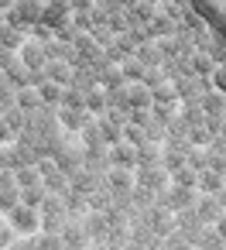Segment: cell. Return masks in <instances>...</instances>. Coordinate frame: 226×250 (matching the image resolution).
Wrapping results in <instances>:
<instances>
[{
  "label": "cell",
  "mask_w": 226,
  "mask_h": 250,
  "mask_svg": "<svg viewBox=\"0 0 226 250\" xmlns=\"http://www.w3.org/2000/svg\"><path fill=\"white\" fill-rule=\"evenodd\" d=\"M7 223L14 226L18 236H35V233H41V209L21 202L14 212H7Z\"/></svg>",
  "instance_id": "cell-1"
},
{
  "label": "cell",
  "mask_w": 226,
  "mask_h": 250,
  "mask_svg": "<svg viewBox=\"0 0 226 250\" xmlns=\"http://www.w3.org/2000/svg\"><path fill=\"white\" fill-rule=\"evenodd\" d=\"M137 185L151 192H164L171 188V171L164 165H137Z\"/></svg>",
  "instance_id": "cell-2"
},
{
  "label": "cell",
  "mask_w": 226,
  "mask_h": 250,
  "mask_svg": "<svg viewBox=\"0 0 226 250\" xmlns=\"http://www.w3.org/2000/svg\"><path fill=\"white\" fill-rule=\"evenodd\" d=\"M18 59H21V65L24 69H31V72H41L45 65H48V52H45V45L35 38V42H24V48L18 52Z\"/></svg>",
  "instance_id": "cell-3"
},
{
  "label": "cell",
  "mask_w": 226,
  "mask_h": 250,
  "mask_svg": "<svg viewBox=\"0 0 226 250\" xmlns=\"http://www.w3.org/2000/svg\"><path fill=\"white\" fill-rule=\"evenodd\" d=\"M110 216L106 212H86L82 216V229H86V236L93 240V243H106V236H110Z\"/></svg>",
  "instance_id": "cell-4"
},
{
  "label": "cell",
  "mask_w": 226,
  "mask_h": 250,
  "mask_svg": "<svg viewBox=\"0 0 226 250\" xmlns=\"http://www.w3.org/2000/svg\"><path fill=\"white\" fill-rule=\"evenodd\" d=\"M106 188L110 192H134L137 188V168H110L106 171Z\"/></svg>",
  "instance_id": "cell-5"
},
{
  "label": "cell",
  "mask_w": 226,
  "mask_h": 250,
  "mask_svg": "<svg viewBox=\"0 0 226 250\" xmlns=\"http://www.w3.org/2000/svg\"><path fill=\"white\" fill-rule=\"evenodd\" d=\"M89 120H93L89 110H69V106H59V124H62L65 134H79Z\"/></svg>",
  "instance_id": "cell-6"
},
{
  "label": "cell",
  "mask_w": 226,
  "mask_h": 250,
  "mask_svg": "<svg viewBox=\"0 0 226 250\" xmlns=\"http://www.w3.org/2000/svg\"><path fill=\"white\" fill-rule=\"evenodd\" d=\"M223 206H219V199L216 195H199V202H195V216L205 223V226H216L219 219H223Z\"/></svg>",
  "instance_id": "cell-7"
},
{
  "label": "cell",
  "mask_w": 226,
  "mask_h": 250,
  "mask_svg": "<svg viewBox=\"0 0 226 250\" xmlns=\"http://www.w3.org/2000/svg\"><path fill=\"white\" fill-rule=\"evenodd\" d=\"M110 165H113V168H137V165H141L137 147H134V144H127V141L113 144V147H110Z\"/></svg>",
  "instance_id": "cell-8"
},
{
  "label": "cell",
  "mask_w": 226,
  "mask_h": 250,
  "mask_svg": "<svg viewBox=\"0 0 226 250\" xmlns=\"http://www.w3.org/2000/svg\"><path fill=\"white\" fill-rule=\"evenodd\" d=\"M195 188H199L202 195H216V192H223V188H226V175H223L219 168H205V171H199Z\"/></svg>",
  "instance_id": "cell-9"
},
{
  "label": "cell",
  "mask_w": 226,
  "mask_h": 250,
  "mask_svg": "<svg viewBox=\"0 0 226 250\" xmlns=\"http://www.w3.org/2000/svg\"><path fill=\"white\" fill-rule=\"evenodd\" d=\"M127 96H130V110H151L154 106V93L144 83H127Z\"/></svg>",
  "instance_id": "cell-10"
},
{
  "label": "cell",
  "mask_w": 226,
  "mask_h": 250,
  "mask_svg": "<svg viewBox=\"0 0 226 250\" xmlns=\"http://www.w3.org/2000/svg\"><path fill=\"white\" fill-rule=\"evenodd\" d=\"M192 243H195V250H226V240L219 236L216 226H202V233H199Z\"/></svg>",
  "instance_id": "cell-11"
},
{
  "label": "cell",
  "mask_w": 226,
  "mask_h": 250,
  "mask_svg": "<svg viewBox=\"0 0 226 250\" xmlns=\"http://www.w3.org/2000/svg\"><path fill=\"white\" fill-rule=\"evenodd\" d=\"M45 76H48L52 83H59V86H72L76 69H72L69 62H48V65H45Z\"/></svg>",
  "instance_id": "cell-12"
},
{
  "label": "cell",
  "mask_w": 226,
  "mask_h": 250,
  "mask_svg": "<svg viewBox=\"0 0 226 250\" xmlns=\"http://www.w3.org/2000/svg\"><path fill=\"white\" fill-rule=\"evenodd\" d=\"M38 93H41V103L45 106H62V93H65V86H59V83H52V79H45L41 86H35Z\"/></svg>",
  "instance_id": "cell-13"
},
{
  "label": "cell",
  "mask_w": 226,
  "mask_h": 250,
  "mask_svg": "<svg viewBox=\"0 0 226 250\" xmlns=\"http://www.w3.org/2000/svg\"><path fill=\"white\" fill-rule=\"evenodd\" d=\"M18 106H21L24 113H35V110H41L45 103H41V93H38L35 86H24V89H18Z\"/></svg>",
  "instance_id": "cell-14"
},
{
  "label": "cell",
  "mask_w": 226,
  "mask_h": 250,
  "mask_svg": "<svg viewBox=\"0 0 226 250\" xmlns=\"http://www.w3.org/2000/svg\"><path fill=\"white\" fill-rule=\"evenodd\" d=\"M14 171H18V185H21V188L45 185V178H41V168H38V165H21V168H14Z\"/></svg>",
  "instance_id": "cell-15"
},
{
  "label": "cell",
  "mask_w": 226,
  "mask_h": 250,
  "mask_svg": "<svg viewBox=\"0 0 226 250\" xmlns=\"http://www.w3.org/2000/svg\"><path fill=\"white\" fill-rule=\"evenodd\" d=\"M202 110H205V117H219V120H223V117H226V96L216 93V89L205 93V96H202Z\"/></svg>",
  "instance_id": "cell-16"
},
{
  "label": "cell",
  "mask_w": 226,
  "mask_h": 250,
  "mask_svg": "<svg viewBox=\"0 0 226 250\" xmlns=\"http://www.w3.org/2000/svg\"><path fill=\"white\" fill-rule=\"evenodd\" d=\"M24 31L21 28H11V24H4V28H0V45H4V48H11V52H21L24 48Z\"/></svg>",
  "instance_id": "cell-17"
},
{
  "label": "cell",
  "mask_w": 226,
  "mask_h": 250,
  "mask_svg": "<svg viewBox=\"0 0 226 250\" xmlns=\"http://www.w3.org/2000/svg\"><path fill=\"white\" fill-rule=\"evenodd\" d=\"M79 141H82V147H103V134H100V120H96V117L79 130ZM106 147H110V144H106Z\"/></svg>",
  "instance_id": "cell-18"
},
{
  "label": "cell",
  "mask_w": 226,
  "mask_h": 250,
  "mask_svg": "<svg viewBox=\"0 0 226 250\" xmlns=\"http://www.w3.org/2000/svg\"><path fill=\"white\" fill-rule=\"evenodd\" d=\"M134 59H137L144 69H151V65L158 69V65L164 62V59H161V52H158V45H151V42H147V45H141V48L134 52Z\"/></svg>",
  "instance_id": "cell-19"
},
{
  "label": "cell",
  "mask_w": 226,
  "mask_h": 250,
  "mask_svg": "<svg viewBox=\"0 0 226 250\" xmlns=\"http://www.w3.org/2000/svg\"><path fill=\"white\" fill-rule=\"evenodd\" d=\"M151 93H154V103H161V106H175V103H182L175 83H164V86H158V89H151Z\"/></svg>",
  "instance_id": "cell-20"
},
{
  "label": "cell",
  "mask_w": 226,
  "mask_h": 250,
  "mask_svg": "<svg viewBox=\"0 0 226 250\" xmlns=\"http://www.w3.org/2000/svg\"><path fill=\"white\" fill-rule=\"evenodd\" d=\"M86 110H89L93 117H96V113L103 117V113L110 110V103H106V89H89V93H86Z\"/></svg>",
  "instance_id": "cell-21"
},
{
  "label": "cell",
  "mask_w": 226,
  "mask_h": 250,
  "mask_svg": "<svg viewBox=\"0 0 226 250\" xmlns=\"http://www.w3.org/2000/svg\"><path fill=\"white\" fill-rule=\"evenodd\" d=\"M168 171H171V185H195V182H199V171L188 168L185 161L175 165V168H168Z\"/></svg>",
  "instance_id": "cell-22"
},
{
  "label": "cell",
  "mask_w": 226,
  "mask_h": 250,
  "mask_svg": "<svg viewBox=\"0 0 226 250\" xmlns=\"http://www.w3.org/2000/svg\"><path fill=\"white\" fill-rule=\"evenodd\" d=\"M137 158H141V165H161V147H158V141H144L141 147H137Z\"/></svg>",
  "instance_id": "cell-23"
},
{
  "label": "cell",
  "mask_w": 226,
  "mask_h": 250,
  "mask_svg": "<svg viewBox=\"0 0 226 250\" xmlns=\"http://www.w3.org/2000/svg\"><path fill=\"white\" fill-rule=\"evenodd\" d=\"M35 250H69L62 233H38L35 236Z\"/></svg>",
  "instance_id": "cell-24"
},
{
  "label": "cell",
  "mask_w": 226,
  "mask_h": 250,
  "mask_svg": "<svg viewBox=\"0 0 226 250\" xmlns=\"http://www.w3.org/2000/svg\"><path fill=\"white\" fill-rule=\"evenodd\" d=\"M100 86H106V89H120V86H127L123 69H120V65H110V69L100 76Z\"/></svg>",
  "instance_id": "cell-25"
},
{
  "label": "cell",
  "mask_w": 226,
  "mask_h": 250,
  "mask_svg": "<svg viewBox=\"0 0 226 250\" xmlns=\"http://www.w3.org/2000/svg\"><path fill=\"white\" fill-rule=\"evenodd\" d=\"M62 106H69V110H86V93H82L79 86H65V93H62Z\"/></svg>",
  "instance_id": "cell-26"
},
{
  "label": "cell",
  "mask_w": 226,
  "mask_h": 250,
  "mask_svg": "<svg viewBox=\"0 0 226 250\" xmlns=\"http://www.w3.org/2000/svg\"><path fill=\"white\" fill-rule=\"evenodd\" d=\"M48 199V188L45 185H35V188H21V202L24 206H35V209H41V202Z\"/></svg>",
  "instance_id": "cell-27"
},
{
  "label": "cell",
  "mask_w": 226,
  "mask_h": 250,
  "mask_svg": "<svg viewBox=\"0 0 226 250\" xmlns=\"http://www.w3.org/2000/svg\"><path fill=\"white\" fill-rule=\"evenodd\" d=\"M120 69H123V76H127V79H134V83H141V79H144V72H147L134 55H127V59L120 62Z\"/></svg>",
  "instance_id": "cell-28"
},
{
  "label": "cell",
  "mask_w": 226,
  "mask_h": 250,
  "mask_svg": "<svg viewBox=\"0 0 226 250\" xmlns=\"http://www.w3.org/2000/svg\"><path fill=\"white\" fill-rule=\"evenodd\" d=\"M192 72H195V76H212V72H216V65L209 62V55H205V52H195V55H192Z\"/></svg>",
  "instance_id": "cell-29"
},
{
  "label": "cell",
  "mask_w": 226,
  "mask_h": 250,
  "mask_svg": "<svg viewBox=\"0 0 226 250\" xmlns=\"http://www.w3.org/2000/svg\"><path fill=\"white\" fill-rule=\"evenodd\" d=\"M14 240H18L14 226L7 223V216H0V250H11V247H14Z\"/></svg>",
  "instance_id": "cell-30"
},
{
  "label": "cell",
  "mask_w": 226,
  "mask_h": 250,
  "mask_svg": "<svg viewBox=\"0 0 226 250\" xmlns=\"http://www.w3.org/2000/svg\"><path fill=\"white\" fill-rule=\"evenodd\" d=\"M123 141H127V144H134V147H141V144L147 141V130H144V127H137V124H127V127H123Z\"/></svg>",
  "instance_id": "cell-31"
},
{
  "label": "cell",
  "mask_w": 226,
  "mask_h": 250,
  "mask_svg": "<svg viewBox=\"0 0 226 250\" xmlns=\"http://www.w3.org/2000/svg\"><path fill=\"white\" fill-rule=\"evenodd\" d=\"M151 113H154V124H161V127H171V120H175V106H161V103H154Z\"/></svg>",
  "instance_id": "cell-32"
},
{
  "label": "cell",
  "mask_w": 226,
  "mask_h": 250,
  "mask_svg": "<svg viewBox=\"0 0 226 250\" xmlns=\"http://www.w3.org/2000/svg\"><path fill=\"white\" fill-rule=\"evenodd\" d=\"M21 206V188H14V192H0V212H14Z\"/></svg>",
  "instance_id": "cell-33"
},
{
  "label": "cell",
  "mask_w": 226,
  "mask_h": 250,
  "mask_svg": "<svg viewBox=\"0 0 226 250\" xmlns=\"http://www.w3.org/2000/svg\"><path fill=\"white\" fill-rule=\"evenodd\" d=\"M188 141H192V144H199V147H209V144H212L216 137H212V134H209L205 127H192V134H188Z\"/></svg>",
  "instance_id": "cell-34"
},
{
  "label": "cell",
  "mask_w": 226,
  "mask_h": 250,
  "mask_svg": "<svg viewBox=\"0 0 226 250\" xmlns=\"http://www.w3.org/2000/svg\"><path fill=\"white\" fill-rule=\"evenodd\" d=\"M185 165L195 168V171H205V168H209V154H205V151H192V154L185 158Z\"/></svg>",
  "instance_id": "cell-35"
},
{
  "label": "cell",
  "mask_w": 226,
  "mask_h": 250,
  "mask_svg": "<svg viewBox=\"0 0 226 250\" xmlns=\"http://www.w3.org/2000/svg\"><path fill=\"white\" fill-rule=\"evenodd\" d=\"M14 188H21V185H18V171H14V168L0 171V192H14Z\"/></svg>",
  "instance_id": "cell-36"
},
{
  "label": "cell",
  "mask_w": 226,
  "mask_h": 250,
  "mask_svg": "<svg viewBox=\"0 0 226 250\" xmlns=\"http://www.w3.org/2000/svg\"><path fill=\"white\" fill-rule=\"evenodd\" d=\"M7 168H14V151H11V144H0V171H7Z\"/></svg>",
  "instance_id": "cell-37"
},
{
  "label": "cell",
  "mask_w": 226,
  "mask_h": 250,
  "mask_svg": "<svg viewBox=\"0 0 226 250\" xmlns=\"http://www.w3.org/2000/svg\"><path fill=\"white\" fill-rule=\"evenodd\" d=\"M0 144H14V130H11V124L0 117Z\"/></svg>",
  "instance_id": "cell-38"
},
{
  "label": "cell",
  "mask_w": 226,
  "mask_h": 250,
  "mask_svg": "<svg viewBox=\"0 0 226 250\" xmlns=\"http://www.w3.org/2000/svg\"><path fill=\"white\" fill-rule=\"evenodd\" d=\"M11 250H35V236H18Z\"/></svg>",
  "instance_id": "cell-39"
},
{
  "label": "cell",
  "mask_w": 226,
  "mask_h": 250,
  "mask_svg": "<svg viewBox=\"0 0 226 250\" xmlns=\"http://www.w3.org/2000/svg\"><path fill=\"white\" fill-rule=\"evenodd\" d=\"M209 7H212V11H219V14L226 18V0H209Z\"/></svg>",
  "instance_id": "cell-40"
},
{
  "label": "cell",
  "mask_w": 226,
  "mask_h": 250,
  "mask_svg": "<svg viewBox=\"0 0 226 250\" xmlns=\"http://www.w3.org/2000/svg\"><path fill=\"white\" fill-rule=\"evenodd\" d=\"M216 229H219V236H223V240H226V212H223V219H219V223H216Z\"/></svg>",
  "instance_id": "cell-41"
},
{
  "label": "cell",
  "mask_w": 226,
  "mask_h": 250,
  "mask_svg": "<svg viewBox=\"0 0 226 250\" xmlns=\"http://www.w3.org/2000/svg\"><path fill=\"white\" fill-rule=\"evenodd\" d=\"M123 250H151V247H144V243H134V240H130V243H127Z\"/></svg>",
  "instance_id": "cell-42"
},
{
  "label": "cell",
  "mask_w": 226,
  "mask_h": 250,
  "mask_svg": "<svg viewBox=\"0 0 226 250\" xmlns=\"http://www.w3.org/2000/svg\"><path fill=\"white\" fill-rule=\"evenodd\" d=\"M216 199H219V206L226 209V188H223V192H216Z\"/></svg>",
  "instance_id": "cell-43"
},
{
  "label": "cell",
  "mask_w": 226,
  "mask_h": 250,
  "mask_svg": "<svg viewBox=\"0 0 226 250\" xmlns=\"http://www.w3.org/2000/svg\"><path fill=\"white\" fill-rule=\"evenodd\" d=\"M219 137H226V117H223V130H219Z\"/></svg>",
  "instance_id": "cell-44"
},
{
  "label": "cell",
  "mask_w": 226,
  "mask_h": 250,
  "mask_svg": "<svg viewBox=\"0 0 226 250\" xmlns=\"http://www.w3.org/2000/svg\"><path fill=\"white\" fill-rule=\"evenodd\" d=\"M223 175H226V158H223Z\"/></svg>",
  "instance_id": "cell-45"
}]
</instances>
